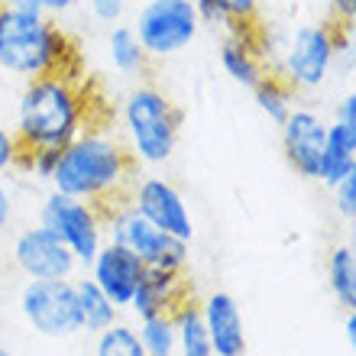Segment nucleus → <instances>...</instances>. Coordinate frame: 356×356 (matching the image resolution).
<instances>
[{
	"mask_svg": "<svg viewBox=\"0 0 356 356\" xmlns=\"http://www.w3.org/2000/svg\"><path fill=\"white\" fill-rule=\"evenodd\" d=\"M3 272H7V250L0 243V282H3Z\"/></svg>",
	"mask_w": 356,
	"mask_h": 356,
	"instance_id": "obj_37",
	"label": "nucleus"
},
{
	"mask_svg": "<svg viewBox=\"0 0 356 356\" xmlns=\"http://www.w3.org/2000/svg\"><path fill=\"white\" fill-rule=\"evenodd\" d=\"M330 10H334L337 26H353V19H356V0H330Z\"/></svg>",
	"mask_w": 356,
	"mask_h": 356,
	"instance_id": "obj_33",
	"label": "nucleus"
},
{
	"mask_svg": "<svg viewBox=\"0 0 356 356\" xmlns=\"http://www.w3.org/2000/svg\"><path fill=\"white\" fill-rule=\"evenodd\" d=\"M356 172V127L330 120L327 136H324V152H321V169L318 181L334 188L340 178Z\"/></svg>",
	"mask_w": 356,
	"mask_h": 356,
	"instance_id": "obj_17",
	"label": "nucleus"
},
{
	"mask_svg": "<svg viewBox=\"0 0 356 356\" xmlns=\"http://www.w3.org/2000/svg\"><path fill=\"white\" fill-rule=\"evenodd\" d=\"M0 356H13V353H10V350H7V347H0Z\"/></svg>",
	"mask_w": 356,
	"mask_h": 356,
	"instance_id": "obj_38",
	"label": "nucleus"
},
{
	"mask_svg": "<svg viewBox=\"0 0 356 356\" xmlns=\"http://www.w3.org/2000/svg\"><path fill=\"white\" fill-rule=\"evenodd\" d=\"M220 68L224 75L234 81V85L253 91L259 81H263L269 72H266L263 58L256 52V42H253V29H230L220 42Z\"/></svg>",
	"mask_w": 356,
	"mask_h": 356,
	"instance_id": "obj_16",
	"label": "nucleus"
},
{
	"mask_svg": "<svg viewBox=\"0 0 356 356\" xmlns=\"http://www.w3.org/2000/svg\"><path fill=\"white\" fill-rule=\"evenodd\" d=\"M19 156H23V146H19L17 133L0 123V178L19 169Z\"/></svg>",
	"mask_w": 356,
	"mask_h": 356,
	"instance_id": "obj_27",
	"label": "nucleus"
},
{
	"mask_svg": "<svg viewBox=\"0 0 356 356\" xmlns=\"http://www.w3.org/2000/svg\"><path fill=\"white\" fill-rule=\"evenodd\" d=\"M343 330H347V343L353 347L356 340V311H347V321H343Z\"/></svg>",
	"mask_w": 356,
	"mask_h": 356,
	"instance_id": "obj_36",
	"label": "nucleus"
},
{
	"mask_svg": "<svg viewBox=\"0 0 356 356\" xmlns=\"http://www.w3.org/2000/svg\"><path fill=\"white\" fill-rule=\"evenodd\" d=\"M195 3V13H197V19H201V26H220L227 33V17H224V10H220V3L217 0H191Z\"/></svg>",
	"mask_w": 356,
	"mask_h": 356,
	"instance_id": "obj_31",
	"label": "nucleus"
},
{
	"mask_svg": "<svg viewBox=\"0 0 356 356\" xmlns=\"http://www.w3.org/2000/svg\"><path fill=\"white\" fill-rule=\"evenodd\" d=\"M13 220H17V191L0 178V236L13 230Z\"/></svg>",
	"mask_w": 356,
	"mask_h": 356,
	"instance_id": "obj_30",
	"label": "nucleus"
},
{
	"mask_svg": "<svg viewBox=\"0 0 356 356\" xmlns=\"http://www.w3.org/2000/svg\"><path fill=\"white\" fill-rule=\"evenodd\" d=\"M220 10L227 17V26L230 29H253L256 17H259V0H217ZM227 29V33H230Z\"/></svg>",
	"mask_w": 356,
	"mask_h": 356,
	"instance_id": "obj_26",
	"label": "nucleus"
},
{
	"mask_svg": "<svg viewBox=\"0 0 356 356\" xmlns=\"http://www.w3.org/2000/svg\"><path fill=\"white\" fill-rule=\"evenodd\" d=\"M0 7L23 10V13H42V3H39V0H0Z\"/></svg>",
	"mask_w": 356,
	"mask_h": 356,
	"instance_id": "obj_35",
	"label": "nucleus"
},
{
	"mask_svg": "<svg viewBox=\"0 0 356 356\" xmlns=\"http://www.w3.org/2000/svg\"><path fill=\"white\" fill-rule=\"evenodd\" d=\"M88 10L97 23H107V26H117L127 13V0H88Z\"/></svg>",
	"mask_w": 356,
	"mask_h": 356,
	"instance_id": "obj_29",
	"label": "nucleus"
},
{
	"mask_svg": "<svg viewBox=\"0 0 356 356\" xmlns=\"http://www.w3.org/2000/svg\"><path fill=\"white\" fill-rule=\"evenodd\" d=\"M104 240L130 250L146 269L178 272V275H185V269H188V256H191L188 246L191 243H181L175 236L156 230L149 220H143L127 204V197L104 211Z\"/></svg>",
	"mask_w": 356,
	"mask_h": 356,
	"instance_id": "obj_6",
	"label": "nucleus"
},
{
	"mask_svg": "<svg viewBox=\"0 0 356 356\" xmlns=\"http://www.w3.org/2000/svg\"><path fill=\"white\" fill-rule=\"evenodd\" d=\"M146 356H175V321L172 314H152L133 324Z\"/></svg>",
	"mask_w": 356,
	"mask_h": 356,
	"instance_id": "obj_23",
	"label": "nucleus"
},
{
	"mask_svg": "<svg viewBox=\"0 0 356 356\" xmlns=\"http://www.w3.org/2000/svg\"><path fill=\"white\" fill-rule=\"evenodd\" d=\"M107 58H111V65L127 78L143 75V72H146V62H149L140 46V39H136V33H133V26H127V23H117V26H111V33H107Z\"/></svg>",
	"mask_w": 356,
	"mask_h": 356,
	"instance_id": "obj_21",
	"label": "nucleus"
},
{
	"mask_svg": "<svg viewBox=\"0 0 356 356\" xmlns=\"http://www.w3.org/2000/svg\"><path fill=\"white\" fill-rule=\"evenodd\" d=\"M123 146L130 159L146 169H159L175 156L181 136V111L156 85H133L120 101Z\"/></svg>",
	"mask_w": 356,
	"mask_h": 356,
	"instance_id": "obj_4",
	"label": "nucleus"
},
{
	"mask_svg": "<svg viewBox=\"0 0 356 356\" xmlns=\"http://www.w3.org/2000/svg\"><path fill=\"white\" fill-rule=\"evenodd\" d=\"M39 3H42V13H46V17H62L68 10H75L78 0H39Z\"/></svg>",
	"mask_w": 356,
	"mask_h": 356,
	"instance_id": "obj_34",
	"label": "nucleus"
},
{
	"mask_svg": "<svg viewBox=\"0 0 356 356\" xmlns=\"http://www.w3.org/2000/svg\"><path fill=\"white\" fill-rule=\"evenodd\" d=\"M58 156H62V149H56V146H36V149H23V156H19V169L26 172L33 181H52V175H56L58 169Z\"/></svg>",
	"mask_w": 356,
	"mask_h": 356,
	"instance_id": "obj_25",
	"label": "nucleus"
},
{
	"mask_svg": "<svg viewBox=\"0 0 356 356\" xmlns=\"http://www.w3.org/2000/svg\"><path fill=\"white\" fill-rule=\"evenodd\" d=\"M172 321H175V356H214L197 301L191 295L172 308Z\"/></svg>",
	"mask_w": 356,
	"mask_h": 356,
	"instance_id": "obj_18",
	"label": "nucleus"
},
{
	"mask_svg": "<svg viewBox=\"0 0 356 356\" xmlns=\"http://www.w3.org/2000/svg\"><path fill=\"white\" fill-rule=\"evenodd\" d=\"M75 46L46 13H23V10L0 7V72L13 78H39L72 72Z\"/></svg>",
	"mask_w": 356,
	"mask_h": 356,
	"instance_id": "obj_3",
	"label": "nucleus"
},
{
	"mask_svg": "<svg viewBox=\"0 0 356 356\" xmlns=\"http://www.w3.org/2000/svg\"><path fill=\"white\" fill-rule=\"evenodd\" d=\"M334 120L347 123V127H356V94L353 91H347L337 101V113H334Z\"/></svg>",
	"mask_w": 356,
	"mask_h": 356,
	"instance_id": "obj_32",
	"label": "nucleus"
},
{
	"mask_svg": "<svg viewBox=\"0 0 356 356\" xmlns=\"http://www.w3.org/2000/svg\"><path fill=\"white\" fill-rule=\"evenodd\" d=\"M88 279L97 285V289L107 295V298L117 305L120 311L130 308V298L140 279L146 275V266L130 253V250H123V246L111 243V240H104L101 250L94 253V259L88 263Z\"/></svg>",
	"mask_w": 356,
	"mask_h": 356,
	"instance_id": "obj_13",
	"label": "nucleus"
},
{
	"mask_svg": "<svg viewBox=\"0 0 356 356\" xmlns=\"http://www.w3.org/2000/svg\"><path fill=\"white\" fill-rule=\"evenodd\" d=\"M201 321H204L207 340L214 356H246V324H243V308L240 301L224 289L207 291L197 301Z\"/></svg>",
	"mask_w": 356,
	"mask_h": 356,
	"instance_id": "obj_14",
	"label": "nucleus"
},
{
	"mask_svg": "<svg viewBox=\"0 0 356 356\" xmlns=\"http://www.w3.org/2000/svg\"><path fill=\"white\" fill-rule=\"evenodd\" d=\"M94 356H146V350L130 321H113L111 327L94 334Z\"/></svg>",
	"mask_w": 356,
	"mask_h": 356,
	"instance_id": "obj_24",
	"label": "nucleus"
},
{
	"mask_svg": "<svg viewBox=\"0 0 356 356\" xmlns=\"http://www.w3.org/2000/svg\"><path fill=\"white\" fill-rule=\"evenodd\" d=\"M88 117H91V104L75 68L39 75L23 81L13 133L23 149H36V146L62 149L88 127Z\"/></svg>",
	"mask_w": 356,
	"mask_h": 356,
	"instance_id": "obj_2",
	"label": "nucleus"
},
{
	"mask_svg": "<svg viewBox=\"0 0 356 356\" xmlns=\"http://www.w3.org/2000/svg\"><path fill=\"white\" fill-rule=\"evenodd\" d=\"M188 295H191V291H188L185 275L146 269V275H143L136 291H133L130 308L127 311H130L136 321L152 318V314H172V308H175L181 298H188Z\"/></svg>",
	"mask_w": 356,
	"mask_h": 356,
	"instance_id": "obj_15",
	"label": "nucleus"
},
{
	"mask_svg": "<svg viewBox=\"0 0 356 356\" xmlns=\"http://www.w3.org/2000/svg\"><path fill=\"white\" fill-rule=\"evenodd\" d=\"M330 191H334V201H337V214L343 217L347 224H353V217H356V172L347 178H340Z\"/></svg>",
	"mask_w": 356,
	"mask_h": 356,
	"instance_id": "obj_28",
	"label": "nucleus"
},
{
	"mask_svg": "<svg viewBox=\"0 0 356 356\" xmlns=\"http://www.w3.org/2000/svg\"><path fill=\"white\" fill-rule=\"evenodd\" d=\"M19 314L36 330L39 337L62 340L81 334V318H78V301L72 279L62 282H26L19 289Z\"/></svg>",
	"mask_w": 356,
	"mask_h": 356,
	"instance_id": "obj_10",
	"label": "nucleus"
},
{
	"mask_svg": "<svg viewBox=\"0 0 356 356\" xmlns=\"http://www.w3.org/2000/svg\"><path fill=\"white\" fill-rule=\"evenodd\" d=\"M136 162L130 159L120 136L104 127H85L72 143L62 146L58 169L52 175V191L107 211L127 197Z\"/></svg>",
	"mask_w": 356,
	"mask_h": 356,
	"instance_id": "obj_1",
	"label": "nucleus"
},
{
	"mask_svg": "<svg viewBox=\"0 0 356 356\" xmlns=\"http://www.w3.org/2000/svg\"><path fill=\"white\" fill-rule=\"evenodd\" d=\"M337 65V23H301L282 39L279 62L269 75H279L295 94H314L327 85Z\"/></svg>",
	"mask_w": 356,
	"mask_h": 356,
	"instance_id": "obj_5",
	"label": "nucleus"
},
{
	"mask_svg": "<svg viewBox=\"0 0 356 356\" xmlns=\"http://www.w3.org/2000/svg\"><path fill=\"white\" fill-rule=\"evenodd\" d=\"M7 263L26 282H62L78 275V259L68 253V246L56 234H49L42 224L19 227L7 250Z\"/></svg>",
	"mask_w": 356,
	"mask_h": 356,
	"instance_id": "obj_11",
	"label": "nucleus"
},
{
	"mask_svg": "<svg viewBox=\"0 0 356 356\" xmlns=\"http://www.w3.org/2000/svg\"><path fill=\"white\" fill-rule=\"evenodd\" d=\"M75 301H78V318H81V330L88 334H101L104 327H111L113 321H120V308L94 285L88 275H75Z\"/></svg>",
	"mask_w": 356,
	"mask_h": 356,
	"instance_id": "obj_19",
	"label": "nucleus"
},
{
	"mask_svg": "<svg viewBox=\"0 0 356 356\" xmlns=\"http://www.w3.org/2000/svg\"><path fill=\"white\" fill-rule=\"evenodd\" d=\"M127 204L149 220L156 230L175 236L181 243H191L195 236V220H191V207H188L181 188L169 178L146 172V175H133L130 188H127Z\"/></svg>",
	"mask_w": 356,
	"mask_h": 356,
	"instance_id": "obj_9",
	"label": "nucleus"
},
{
	"mask_svg": "<svg viewBox=\"0 0 356 356\" xmlns=\"http://www.w3.org/2000/svg\"><path fill=\"white\" fill-rule=\"evenodd\" d=\"M130 26L146 58H172L197 39L201 19L191 0H146Z\"/></svg>",
	"mask_w": 356,
	"mask_h": 356,
	"instance_id": "obj_7",
	"label": "nucleus"
},
{
	"mask_svg": "<svg viewBox=\"0 0 356 356\" xmlns=\"http://www.w3.org/2000/svg\"><path fill=\"white\" fill-rule=\"evenodd\" d=\"M327 120L314 107H295L282 123V152L298 178L318 181L321 152H324Z\"/></svg>",
	"mask_w": 356,
	"mask_h": 356,
	"instance_id": "obj_12",
	"label": "nucleus"
},
{
	"mask_svg": "<svg viewBox=\"0 0 356 356\" xmlns=\"http://www.w3.org/2000/svg\"><path fill=\"white\" fill-rule=\"evenodd\" d=\"M253 101H256V107L269 117L275 127H282L285 123V117H289L295 107H298V94L291 91L285 81H282L279 75H266L259 85L253 88Z\"/></svg>",
	"mask_w": 356,
	"mask_h": 356,
	"instance_id": "obj_22",
	"label": "nucleus"
},
{
	"mask_svg": "<svg viewBox=\"0 0 356 356\" xmlns=\"http://www.w3.org/2000/svg\"><path fill=\"white\" fill-rule=\"evenodd\" d=\"M327 285L343 311H356V246L337 243L327 253Z\"/></svg>",
	"mask_w": 356,
	"mask_h": 356,
	"instance_id": "obj_20",
	"label": "nucleus"
},
{
	"mask_svg": "<svg viewBox=\"0 0 356 356\" xmlns=\"http://www.w3.org/2000/svg\"><path fill=\"white\" fill-rule=\"evenodd\" d=\"M36 224H42L49 234H56L58 240L68 246V253L78 259L81 269H88V263H91L94 253H97L104 243V211L101 207L88 204V201H78V197L58 195V191H49V195L39 201Z\"/></svg>",
	"mask_w": 356,
	"mask_h": 356,
	"instance_id": "obj_8",
	"label": "nucleus"
}]
</instances>
